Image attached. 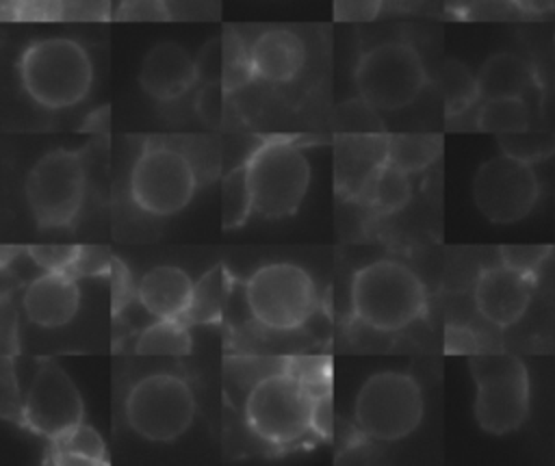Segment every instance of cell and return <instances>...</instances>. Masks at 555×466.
Segmentation results:
<instances>
[{"label":"cell","mask_w":555,"mask_h":466,"mask_svg":"<svg viewBox=\"0 0 555 466\" xmlns=\"http://www.w3.org/2000/svg\"><path fill=\"white\" fill-rule=\"evenodd\" d=\"M353 78L366 104L390 113L418 98L427 82V72L416 48L405 41H384L358 59Z\"/></svg>","instance_id":"52a82bcc"},{"label":"cell","mask_w":555,"mask_h":466,"mask_svg":"<svg viewBox=\"0 0 555 466\" xmlns=\"http://www.w3.org/2000/svg\"><path fill=\"white\" fill-rule=\"evenodd\" d=\"M193 349L191 334L182 319H156L147 325L139 338L134 351L139 355H167V358H182L189 355Z\"/></svg>","instance_id":"7402d4cb"},{"label":"cell","mask_w":555,"mask_h":466,"mask_svg":"<svg viewBox=\"0 0 555 466\" xmlns=\"http://www.w3.org/2000/svg\"><path fill=\"white\" fill-rule=\"evenodd\" d=\"M514 13H520L514 0H470L464 9L468 20H505Z\"/></svg>","instance_id":"74e56055"},{"label":"cell","mask_w":555,"mask_h":466,"mask_svg":"<svg viewBox=\"0 0 555 466\" xmlns=\"http://www.w3.org/2000/svg\"><path fill=\"white\" fill-rule=\"evenodd\" d=\"M425 286L397 260H375L351 277L353 316L377 332H399L423 316Z\"/></svg>","instance_id":"6da1fadb"},{"label":"cell","mask_w":555,"mask_h":466,"mask_svg":"<svg viewBox=\"0 0 555 466\" xmlns=\"http://www.w3.org/2000/svg\"><path fill=\"white\" fill-rule=\"evenodd\" d=\"M254 210L282 219L301 206L310 184V163L299 145L273 137L262 141L245 160Z\"/></svg>","instance_id":"3957f363"},{"label":"cell","mask_w":555,"mask_h":466,"mask_svg":"<svg viewBox=\"0 0 555 466\" xmlns=\"http://www.w3.org/2000/svg\"><path fill=\"white\" fill-rule=\"evenodd\" d=\"M223 46H225V63H223L221 85L225 91H234V89L247 85L251 78H256V74L251 67L249 48H245V43H241V39L236 35H232V33L225 35Z\"/></svg>","instance_id":"f1b7e54d"},{"label":"cell","mask_w":555,"mask_h":466,"mask_svg":"<svg viewBox=\"0 0 555 466\" xmlns=\"http://www.w3.org/2000/svg\"><path fill=\"white\" fill-rule=\"evenodd\" d=\"M119 22H169L171 11L165 0H121L115 11Z\"/></svg>","instance_id":"836d02e7"},{"label":"cell","mask_w":555,"mask_h":466,"mask_svg":"<svg viewBox=\"0 0 555 466\" xmlns=\"http://www.w3.org/2000/svg\"><path fill=\"white\" fill-rule=\"evenodd\" d=\"M499 143H501V147H503L505 154L516 156V158L527 160V163L540 160V158H544L546 154H551V150H553V141H551L546 134L529 132V128L522 130V132L501 134V137H499Z\"/></svg>","instance_id":"f546056e"},{"label":"cell","mask_w":555,"mask_h":466,"mask_svg":"<svg viewBox=\"0 0 555 466\" xmlns=\"http://www.w3.org/2000/svg\"><path fill=\"white\" fill-rule=\"evenodd\" d=\"M113 254L100 245H80L74 267L69 269L72 275H104L111 273Z\"/></svg>","instance_id":"d590c367"},{"label":"cell","mask_w":555,"mask_h":466,"mask_svg":"<svg viewBox=\"0 0 555 466\" xmlns=\"http://www.w3.org/2000/svg\"><path fill=\"white\" fill-rule=\"evenodd\" d=\"M193 286L195 282L184 269L160 264L141 277L137 297L154 319H182L191 303Z\"/></svg>","instance_id":"d6986e66"},{"label":"cell","mask_w":555,"mask_h":466,"mask_svg":"<svg viewBox=\"0 0 555 466\" xmlns=\"http://www.w3.org/2000/svg\"><path fill=\"white\" fill-rule=\"evenodd\" d=\"M388 163V134H338L336 139V191L347 199H366L369 189Z\"/></svg>","instance_id":"9a60e30c"},{"label":"cell","mask_w":555,"mask_h":466,"mask_svg":"<svg viewBox=\"0 0 555 466\" xmlns=\"http://www.w3.org/2000/svg\"><path fill=\"white\" fill-rule=\"evenodd\" d=\"M111 286H113V312H119L130 301L132 295V282L126 264L117 258H113L111 264Z\"/></svg>","instance_id":"ab89813d"},{"label":"cell","mask_w":555,"mask_h":466,"mask_svg":"<svg viewBox=\"0 0 555 466\" xmlns=\"http://www.w3.org/2000/svg\"><path fill=\"white\" fill-rule=\"evenodd\" d=\"M87 173L82 154L74 150H52L43 154L26 176V202L39 228L69 225L85 197Z\"/></svg>","instance_id":"30bf717a"},{"label":"cell","mask_w":555,"mask_h":466,"mask_svg":"<svg viewBox=\"0 0 555 466\" xmlns=\"http://www.w3.org/2000/svg\"><path fill=\"white\" fill-rule=\"evenodd\" d=\"M535 82L531 65L512 52H499L486 59L477 74L481 100L522 98Z\"/></svg>","instance_id":"ffe728a7"},{"label":"cell","mask_w":555,"mask_h":466,"mask_svg":"<svg viewBox=\"0 0 555 466\" xmlns=\"http://www.w3.org/2000/svg\"><path fill=\"white\" fill-rule=\"evenodd\" d=\"M195 418V397L173 373H152L134 381L126 397V420L134 433L152 442L180 438Z\"/></svg>","instance_id":"9c48e42d"},{"label":"cell","mask_w":555,"mask_h":466,"mask_svg":"<svg viewBox=\"0 0 555 466\" xmlns=\"http://www.w3.org/2000/svg\"><path fill=\"white\" fill-rule=\"evenodd\" d=\"M447 353H464V355H473L479 353V342L475 338V334L466 327H447Z\"/></svg>","instance_id":"60d3db41"},{"label":"cell","mask_w":555,"mask_h":466,"mask_svg":"<svg viewBox=\"0 0 555 466\" xmlns=\"http://www.w3.org/2000/svg\"><path fill=\"white\" fill-rule=\"evenodd\" d=\"M254 210V197L247 182L245 163L234 167L221 182V225L234 230L243 225Z\"/></svg>","instance_id":"484cf974"},{"label":"cell","mask_w":555,"mask_h":466,"mask_svg":"<svg viewBox=\"0 0 555 466\" xmlns=\"http://www.w3.org/2000/svg\"><path fill=\"white\" fill-rule=\"evenodd\" d=\"M440 87L444 95L447 117H455L464 113L468 106H473L475 100H479L477 76H473L470 69L460 61H447L442 65Z\"/></svg>","instance_id":"83f0119b"},{"label":"cell","mask_w":555,"mask_h":466,"mask_svg":"<svg viewBox=\"0 0 555 466\" xmlns=\"http://www.w3.org/2000/svg\"><path fill=\"white\" fill-rule=\"evenodd\" d=\"M82 412V397L72 377L54 360H41L22 407L24 423L54 440L80 425Z\"/></svg>","instance_id":"4fadbf2b"},{"label":"cell","mask_w":555,"mask_h":466,"mask_svg":"<svg viewBox=\"0 0 555 466\" xmlns=\"http://www.w3.org/2000/svg\"><path fill=\"white\" fill-rule=\"evenodd\" d=\"M223 63H225V46L221 37H215L204 43L199 50L195 65H197V80L204 82H221L223 78Z\"/></svg>","instance_id":"e575fe53"},{"label":"cell","mask_w":555,"mask_h":466,"mask_svg":"<svg viewBox=\"0 0 555 466\" xmlns=\"http://www.w3.org/2000/svg\"><path fill=\"white\" fill-rule=\"evenodd\" d=\"M312 431L321 438H327L332 433V392L321 394L314 399L312 405Z\"/></svg>","instance_id":"7bdbcfd3"},{"label":"cell","mask_w":555,"mask_h":466,"mask_svg":"<svg viewBox=\"0 0 555 466\" xmlns=\"http://www.w3.org/2000/svg\"><path fill=\"white\" fill-rule=\"evenodd\" d=\"M80 245H30V260L43 271H69L76 262Z\"/></svg>","instance_id":"d6a6232c"},{"label":"cell","mask_w":555,"mask_h":466,"mask_svg":"<svg viewBox=\"0 0 555 466\" xmlns=\"http://www.w3.org/2000/svg\"><path fill=\"white\" fill-rule=\"evenodd\" d=\"M442 152V139L438 134H392L388 137V163L401 167L408 173L423 171Z\"/></svg>","instance_id":"cb8c5ba5"},{"label":"cell","mask_w":555,"mask_h":466,"mask_svg":"<svg viewBox=\"0 0 555 466\" xmlns=\"http://www.w3.org/2000/svg\"><path fill=\"white\" fill-rule=\"evenodd\" d=\"M20 80L39 106L67 108L87 98L93 82V65L78 41L46 37L22 52Z\"/></svg>","instance_id":"7a4b0ae2"},{"label":"cell","mask_w":555,"mask_h":466,"mask_svg":"<svg viewBox=\"0 0 555 466\" xmlns=\"http://www.w3.org/2000/svg\"><path fill=\"white\" fill-rule=\"evenodd\" d=\"M499 251H501L503 264L514 267L529 275H538V269L548 258L551 247H546V245H503Z\"/></svg>","instance_id":"1f68e13d"},{"label":"cell","mask_w":555,"mask_h":466,"mask_svg":"<svg viewBox=\"0 0 555 466\" xmlns=\"http://www.w3.org/2000/svg\"><path fill=\"white\" fill-rule=\"evenodd\" d=\"M251 67L256 78L264 82H288L306 63V46L288 28H269L249 46Z\"/></svg>","instance_id":"ac0fdd59"},{"label":"cell","mask_w":555,"mask_h":466,"mask_svg":"<svg viewBox=\"0 0 555 466\" xmlns=\"http://www.w3.org/2000/svg\"><path fill=\"white\" fill-rule=\"evenodd\" d=\"M410 197H412L410 173L392 163H386L375 176L369 189L366 202L386 215L403 208L410 202Z\"/></svg>","instance_id":"4316f807"},{"label":"cell","mask_w":555,"mask_h":466,"mask_svg":"<svg viewBox=\"0 0 555 466\" xmlns=\"http://www.w3.org/2000/svg\"><path fill=\"white\" fill-rule=\"evenodd\" d=\"M0 332H2V355L11 358L17 351V314L13 308L4 301L2 314H0Z\"/></svg>","instance_id":"b9f144b4"},{"label":"cell","mask_w":555,"mask_h":466,"mask_svg":"<svg viewBox=\"0 0 555 466\" xmlns=\"http://www.w3.org/2000/svg\"><path fill=\"white\" fill-rule=\"evenodd\" d=\"M535 288V275L507 264H494L481 271L475 282V308L496 327L514 325L527 310Z\"/></svg>","instance_id":"5bb4252c"},{"label":"cell","mask_w":555,"mask_h":466,"mask_svg":"<svg viewBox=\"0 0 555 466\" xmlns=\"http://www.w3.org/2000/svg\"><path fill=\"white\" fill-rule=\"evenodd\" d=\"M11 20L56 22L65 17V0H11Z\"/></svg>","instance_id":"4dcf8cb0"},{"label":"cell","mask_w":555,"mask_h":466,"mask_svg":"<svg viewBox=\"0 0 555 466\" xmlns=\"http://www.w3.org/2000/svg\"><path fill=\"white\" fill-rule=\"evenodd\" d=\"M52 459L56 464H102L106 462V449L100 433L80 423L52 440Z\"/></svg>","instance_id":"603a6c76"},{"label":"cell","mask_w":555,"mask_h":466,"mask_svg":"<svg viewBox=\"0 0 555 466\" xmlns=\"http://www.w3.org/2000/svg\"><path fill=\"white\" fill-rule=\"evenodd\" d=\"M468 366L477 386L475 418L492 436L518 429L529 414V375L525 364L505 353H473Z\"/></svg>","instance_id":"277c9868"},{"label":"cell","mask_w":555,"mask_h":466,"mask_svg":"<svg viewBox=\"0 0 555 466\" xmlns=\"http://www.w3.org/2000/svg\"><path fill=\"white\" fill-rule=\"evenodd\" d=\"M223 85L221 82H206L199 98H197V113L204 121H217L221 117L223 106Z\"/></svg>","instance_id":"f35d334b"},{"label":"cell","mask_w":555,"mask_h":466,"mask_svg":"<svg viewBox=\"0 0 555 466\" xmlns=\"http://www.w3.org/2000/svg\"><path fill=\"white\" fill-rule=\"evenodd\" d=\"M22 306L28 321L39 327L54 329L67 325L80 306L76 275L69 271H46L26 286Z\"/></svg>","instance_id":"e0dca14e"},{"label":"cell","mask_w":555,"mask_h":466,"mask_svg":"<svg viewBox=\"0 0 555 466\" xmlns=\"http://www.w3.org/2000/svg\"><path fill=\"white\" fill-rule=\"evenodd\" d=\"M314 397L286 368L260 377L245 401L249 429L269 444H291L312 431Z\"/></svg>","instance_id":"5b68a950"},{"label":"cell","mask_w":555,"mask_h":466,"mask_svg":"<svg viewBox=\"0 0 555 466\" xmlns=\"http://www.w3.org/2000/svg\"><path fill=\"white\" fill-rule=\"evenodd\" d=\"M425 403L418 384L399 371H382L371 375L356 397L358 429L382 442L410 436L423 418Z\"/></svg>","instance_id":"8992f818"},{"label":"cell","mask_w":555,"mask_h":466,"mask_svg":"<svg viewBox=\"0 0 555 466\" xmlns=\"http://www.w3.org/2000/svg\"><path fill=\"white\" fill-rule=\"evenodd\" d=\"M540 195L531 163L509 154L486 160L473 180V199L492 223H516L529 215Z\"/></svg>","instance_id":"7c38bea8"},{"label":"cell","mask_w":555,"mask_h":466,"mask_svg":"<svg viewBox=\"0 0 555 466\" xmlns=\"http://www.w3.org/2000/svg\"><path fill=\"white\" fill-rule=\"evenodd\" d=\"M251 316L271 329H297L317 308V288L310 273L291 262L256 269L245 284Z\"/></svg>","instance_id":"ba28073f"},{"label":"cell","mask_w":555,"mask_h":466,"mask_svg":"<svg viewBox=\"0 0 555 466\" xmlns=\"http://www.w3.org/2000/svg\"><path fill=\"white\" fill-rule=\"evenodd\" d=\"M230 290V275L223 264H215L206 271L193 286L191 303L182 321L186 325H212L219 323L223 316V308L228 301Z\"/></svg>","instance_id":"44dd1931"},{"label":"cell","mask_w":555,"mask_h":466,"mask_svg":"<svg viewBox=\"0 0 555 466\" xmlns=\"http://www.w3.org/2000/svg\"><path fill=\"white\" fill-rule=\"evenodd\" d=\"M477 128L496 137L522 132L529 128V108L522 98H494L483 100L477 111Z\"/></svg>","instance_id":"d4e9b609"},{"label":"cell","mask_w":555,"mask_h":466,"mask_svg":"<svg viewBox=\"0 0 555 466\" xmlns=\"http://www.w3.org/2000/svg\"><path fill=\"white\" fill-rule=\"evenodd\" d=\"M197 189L191 160L169 145H145L130 171L132 202L154 217H169L189 206Z\"/></svg>","instance_id":"8fae6325"},{"label":"cell","mask_w":555,"mask_h":466,"mask_svg":"<svg viewBox=\"0 0 555 466\" xmlns=\"http://www.w3.org/2000/svg\"><path fill=\"white\" fill-rule=\"evenodd\" d=\"M384 0H334L336 22H371L379 15Z\"/></svg>","instance_id":"8d00e7d4"},{"label":"cell","mask_w":555,"mask_h":466,"mask_svg":"<svg viewBox=\"0 0 555 466\" xmlns=\"http://www.w3.org/2000/svg\"><path fill=\"white\" fill-rule=\"evenodd\" d=\"M525 15H544L555 9V0H514Z\"/></svg>","instance_id":"ee69618b"},{"label":"cell","mask_w":555,"mask_h":466,"mask_svg":"<svg viewBox=\"0 0 555 466\" xmlns=\"http://www.w3.org/2000/svg\"><path fill=\"white\" fill-rule=\"evenodd\" d=\"M197 80L195 59L176 41H163L150 48L139 67L141 89L160 102L184 95Z\"/></svg>","instance_id":"2e32d148"}]
</instances>
